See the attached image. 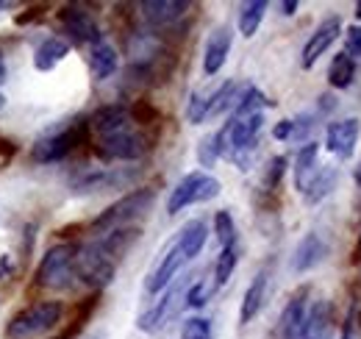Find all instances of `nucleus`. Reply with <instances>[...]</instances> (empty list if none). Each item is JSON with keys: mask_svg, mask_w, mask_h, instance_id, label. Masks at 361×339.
<instances>
[{"mask_svg": "<svg viewBox=\"0 0 361 339\" xmlns=\"http://www.w3.org/2000/svg\"><path fill=\"white\" fill-rule=\"evenodd\" d=\"M267 290H270V267H262L256 273V278L250 281V287L245 290V297H242V309H239V323L247 326L259 317L264 300H267Z\"/></svg>", "mask_w": 361, "mask_h": 339, "instance_id": "16", "label": "nucleus"}, {"mask_svg": "<svg viewBox=\"0 0 361 339\" xmlns=\"http://www.w3.org/2000/svg\"><path fill=\"white\" fill-rule=\"evenodd\" d=\"M272 136H275L278 142H286V139H292V136H295V120H281L278 126L272 128Z\"/></svg>", "mask_w": 361, "mask_h": 339, "instance_id": "35", "label": "nucleus"}, {"mask_svg": "<svg viewBox=\"0 0 361 339\" xmlns=\"http://www.w3.org/2000/svg\"><path fill=\"white\" fill-rule=\"evenodd\" d=\"M117 264H120V258H114L106 251V245L94 237L92 242L81 245L75 251V264L73 267H75V278L78 281H84L87 287H94V290H103V287H109L114 281Z\"/></svg>", "mask_w": 361, "mask_h": 339, "instance_id": "4", "label": "nucleus"}, {"mask_svg": "<svg viewBox=\"0 0 361 339\" xmlns=\"http://www.w3.org/2000/svg\"><path fill=\"white\" fill-rule=\"evenodd\" d=\"M153 201H156V189H153V186H142V189H134V192L123 195L117 203H111L106 212H100L97 217H94V222H92V234L100 237V234H109V231L134 225L142 214L150 212Z\"/></svg>", "mask_w": 361, "mask_h": 339, "instance_id": "3", "label": "nucleus"}, {"mask_svg": "<svg viewBox=\"0 0 361 339\" xmlns=\"http://www.w3.org/2000/svg\"><path fill=\"white\" fill-rule=\"evenodd\" d=\"M11 153H14V145H11L8 139L0 136V156H11Z\"/></svg>", "mask_w": 361, "mask_h": 339, "instance_id": "38", "label": "nucleus"}, {"mask_svg": "<svg viewBox=\"0 0 361 339\" xmlns=\"http://www.w3.org/2000/svg\"><path fill=\"white\" fill-rule=\"evenodd\" d=\"M209 295H212V287L206 281H195L189 287V292H186V306L189 309H203L209 303Z\"/></svg>", "mask_w": 361, "mask_h": 339, "instance_id": "32", "label": "nucleus"}, {"mask_svg": "<svg viewBox=\"0 0 361 339\" xmlns=\"http://www.w3.org/2000/svg\"><path fill=\"white\" fill-rule=\"evenodd\" d=\"M6 78H8V70H6V61H3V50H0V86L6 84Z\"/></svg>", "mask_w": 361, "mask_h": 339, "instance_id": "39", "label": "nucleus"}, {"mask_svg": "<svg viewBox=\"0 0 361 339\" xmlns=\"http://www.w3.org/2000/svg\"><path fill=\"white\" fill-rule=\"evenodd\" d=\"M295 11H298V0H283V3H281V14L292 17Z\"/></svg>", "mask_w": 361, "mask_h": 339, "instance_id": "37", "label": "nucleus"}, {"mask_svg": "<svg viewBox=\"0 0 361 339\" xmlns=\"http://www.w3.org/2000/svg\"><path fill=\"white\" fill-rule=\"evenodd\" d=\"M189 287H192L189 278H176L145 314H139L136 328L145 331V334H159L161 328H167V326L173 323V317L186 306V292H189Z\"/></svg>", "mask_w": 361, "mask_h": 339, "instance_id": "6", "label": "nucleus"}, {"mask_svg": "<svg viewBox=\"0 0 361 339\" xmlns=\"http://www.w3.org/2000/svg\"><path fill=\"white\" fill-rule=\"evenodd\" d=\"M87 123H90V131L94 133V139H97V136L117 133V131H123V128L136 126L134 117H131V109H128V106H123V103L100 106V109L92 114L90 120H87Z\"/></svg>", "mask_w": 361, "mask_h": 339, "instance_id": "15", "label": "nucleus"}, {"mask_svg": "<svg viewBox=\"0 0 361 339\" xmlns=\"http://www.w3.org/2000/svg\"><path fill=\"white\" fill-rule=\"evenodd\" d=\"M283 170H286V156H275L270 159V167H267V175H264V186L267 192H275L281 178H283Z\"/></svg>", "mask_w": 361, "mask_h": 339, "instance_id": "33", "label": "nucleus"}, {"mask_svg": "<svg viewBox=\"0 0 361 339\" xmlns=\"http://www.w3.org/2000/svg\"><path fill=\"white\" fill-rule=\"evenodd\" d=\"M64 317L61 300H39L17 311L8 326H6V339H42L47 337Z\"/></svg>", "mask_w": 361, "mask_h": 339, "instance_id": "2", "label": "nucleus"}, {"mask_svg": "<svg viewBox=\"0 0 361 339\" xmlns=\"http://www.w3.org/2000/svg\"><path fill=\"white\" fill-rule=\"evenodd\" d=\"M90 133V123L87 120H75L73 126L61 128V131H50L45 136H39L31 145V162L37 165H53L67 159Z\"/></svg>", "mask_w": 361, "mask_h": 339, "instance_id": "5", "label": "nucleus"}, {"mask_svg": "<svg viewBox=\"0 0 361 339\" xmlns=\"http://www.w3.org/2000/svg\"><path fill=\"white\" fill-rule=\"evenodd\" d=\"M220 181L214 178V175H209V172H189V175H183L178 184L173 186V192H170V198H167V214L170 217H176L178 212L183 209H189V206H195V203H206V201H214L217 195H220Z\"/></svg>", "mask_w": 361, "mask_h": 339, "instance_id": "8", "label": "nucleus"}, {"mask_svg": "<svg viewBox=\"0 0 361 339\" xmlns=\"http://www.w3.org/2000/svg\"><path fill=\"white\" fill-rule=\"evenodd\" d=\"M359 136H361V120L359 117H348V120L328 123V128H325V150H328V153H334L336 159L348 162V159L356 153Z\"/></svg>", "mask_w": 361, "mask_h": 339, "instance_id": "12", "label": "nucleus"}, {"mask_svg": "<svg viewBox=\"0 0 361 339\" xmlns=\"http://www.w3.org/2000/svg\"><path fill=\"white\" fill-rule=\"evenodd\" d=\"M70 56V42L61 40V37H47L42 42L37 44L34 50V67L39 73H50L53 67H59L64 59Z\"/></svg>", "mask_w": 361, "mask_h": 339, "instance_id": "21", "label": "nucleus"}, {"mask_svg": "<svg viewBox=\"0 0 361 339\" xmlns=\"http://www.w3.org/2000/svg\"><path fill=\"white\" fill-rule=\"evenodd\" d=\"M300 339H334V314H331V306L325 300L309 306Z\"/></svg>", "mask_w": 361, "mask_h": 339, "instance_id": "20", "label": "nucleus"}, {"mask_svg": "<svg viewBox=\"0 0 361 339\" xmlns=\"http://www.w3.org/2000/svg\"><path fill=\"white\" fill-rule=\"evenodd\" d=\"M356 181L361 184V165H359V172H356Z\"/></svg>", "mask_w": 361, "mask_h": 339, "instance_id": "41", "label": "nucleus"}, {"mask_svg": "<svg viewBox=\"0 0 361 339\" xmlns=\"http://www.w3.org/2000/svg\"><path fill=\"white\" fill-rule=\"evenodd\" d=\"M180 339H214L212 334V320L206 317H189L183 326H180Z\"/></svg>", "mask_w": 361, "mask_h": 339, "instance_id": "30", "label": "nucleus"}, {"mask_svg": "<svg viewBox=\"0 0 361 339\" xmlns=\"http://www.w3.org/2000/svg\"><path fill=\"white\" fill-rule=\"evenodd\" d=\"M231 28L228 25H220L212 31L209 42H206V53H203V73L206 76H217L226 64L228 53H231Z\"/></svg>", "mask_w": 361, "mask_h": 339, "instance_id": "19", "label": "nucleus"}, {"mask_svg": "<svg viewBox=\"0 0 361 339\" xmlns=\"http://www.w3.org/2000/svg\"><path fill=\"white\" fill-rule=\"evenodd\" d=\"M206 117H209V92H192L186 103V120L192 126H200L206 123Z\"/></svg>", "mask_w": 361, "mask_h": 339, "instance_id": "29", "label": "nucleus"}, {"mask_svg": "<svg viewBox=\"0 0 361 339\" xmlns=\"http://www.w3.org/2000/svg\"><path fill=\"white\" fill-rule=\"evenodd\" d=\"M328 256V245H325V239L312 231V234H306L300 242H298V248H295V254H292V270L295 273H309V270H314L317 264H322V258Z\"/></svg>", "mask_w": 361, "mask_h": 339, "instance_id": "18", "label": "nucleus"}, {"mask_svg": "<svg viewBox=\"0 0 361 339\" xmlns=\"http://www.w3.org/2000/svg\"><path fill=\"white\" fill-rule=\"evenodd\" d=\"M264 11H267V0H250V3H245L242 11H239V34L247 37V40L256 37V31H259V25L264 20Z\"/></svg>", "mask_w": 361, "mask_h": 339, "instance_id": "26", "label": "nucleus"}, {"mask_svg": "<svg viewBox=\"0 0 361 339\" xmlns=\"http://www.w3.org/2000/svg\"><path fill=\"white\" fill-rule=\"evenodd\" d=\"M142 8V17L156 25V28H167L173 23H178L180 17L189 11V3L186 0H147L139 6Z\"/></svg>", "mask_w": 361, "mask_h": 339, "instance_id": "17", "label": "nucleus"}, {"mask_svg": "<svg viewBox=\"0 0 361 339\" xmlns=\"http://www.w3.org/2000/svg\"><path fill=\"white\" fill-rule=\"evenodd\" d=\"M339 34H342V20L339 17H325L314 28V34L309 37V42L303 44V59H300L303 70H312L319 61V56H325L328 47L339 40Z\"/></svg>", "mask_w": 361, "mask_h": 339, "instance_id": "13", "label": "nucleus"}, {"mask_svg": "<svg viewBox=\"0 0 361 339\" xmlns=\"http://www.w3.org/2000/svg\"><path fill=\"white\" fill-rule=\"evenodd\" d=\"M306 314H309V287H300L295 295L289 297V303L281 311V323H278V337L281 339H300V331L306 326Z\"/></svg>", "mask_w": 361, "mask_h": 339, "instance_id": "14", "label": "nucleus"}, {"mask_svg": "<svg viewBox=\"0 0 361 339\" xmlns=\"http://www.w3.org/2000/svg\"><path fill=\"white\" fill-rule=\"evenodd\" d=\"M206 239H209V228H206V222H203V220H189L178 234H176V239L161 251L159 261L153 264V270L147 273V278H145V290H147L150 295L164 292V290L178 278L180 270L203 251Z\"/></svg>", "mask_w": 361, "mask_h": 339, "instance_id": "1", "label": "nucleus"}, {"mask_svg": "<svg viewBox=\"0 0 361 339\" xmlns=\"http://www.w3.org/2000/svg\"><path fill=\"white\" fill-rule=\"evenodd\" d=\"M356 17H359V20H361V0H359V3H356Z\"/></svg>", "mask_w": 361, "mask_h": 339, "instance_id": "40", "label": "nucleus"}, {"mask_svg": "<svg viewBox=\"0 0 361 339\" xmlns=\"http://www.w3.org/2000/svg\"><path fill=\"white\" fill-rule=\"evenodd\" d=\"M147 150L150 139L136 126L94 139V156L103 162H139L142 156H147Z\"/></svg>", "mask_w": 361, "mask_h": 339, "instance_id": "7", "label": "nucleus"}, {"mask_svg": "<svg viewBox=\"0 0 361 339\" xmlns=\"http://www.w3.org/2000/svg\"><path fill=\"white\" fill-rule=\"evenodd\" d=\"M197 159H200V165L203 167H214L217 165V159H223L220 156V148H217V136L212 133V136H206L203 142H200V148H197Z\"/></svg>", "mask_w": 361, "mask_h": 339, "instance_id": "31", "label": "nucleus"}, {"mask_svg": "<svg viewBox=\"0 0 361 339\" xmlns=\"http://www.w3.org/2000/svg\"><path fill=\"white\" fill-rule=\"evenodd\" d=\"M356 78V59H350L345 50L336 53L331 59V67H328V84L334 89H348Z\"/></svg>", "mask_w": 361, "mask_h": 339, "instance_id": "24", "label": "nucleus"}, {"mask_svg": "<svg viewBox=\"0 0 361 339\" xmlns=\"http://www.w3.org/2000/svg\"><path fill=\"white\" fill-rule=\"evenodd\" d=\"M236 261H239V248L236 245H228V248H220V256H217V264H214V290L226 287L236 270Z\"/></svg>", "mask_w": 361, "mask_h": 339, "instance_id": "27", "label": "nucleus"}, {"mask_svg": "<svg viewBox=\"0 0 361 339\" xmlns=\"http://www.w3.org/2000/svg\"><path fill=\"white\" fill-rule=\"evenodd\" d=\"M59 23L61 28L70 34V40L75 44H94L103 42V34H100V25L94 23L90 11L84 6H75V3H67L59 8Z\"/></svg>", "mask_w": 361, "mask_h": 339, "instance_id": "11", "label": "nucleus"}, {"mask_svg": "<svg viewBox=\"0 0 361 339\" xmlns=\"http://www.w3.org/2000/svg\"><path fill=\"white\" fill-rule=\"evenodd\" d=\"M56 339H67V334H64V337H56Z\"/></svg>", "mask_w": 361, "mask_h": 339, "instance_id": "43", "label": "nucleus"}, {"mask_svg": "<svg viewBox=\"0 0 361 339\" xmlns=\"http://www.w3.org/2000/svg\"><path fill=\"white\" fill-rule=\"evenodd\" d=\"M336 167H319L314 178H312V184L306 186V192H303V201L309 203V206H317L334 186H336Z\"/></svg>", "mask_w": 361, "mask_h": 339, "instance_id": "25", "label": "nucleus"}, {"mask_svg": "<svg viewBox=\"0 0 361 339\" xmlns=\"http://www.w3.org/2000/svg\"><path fill=\"white\" fill-rule=\"evenodd\" d=\"M317 156H319V145L317 142H306L298 156H295V186L300 192H306V186L312 184L317 172H319V165H317Z\"/></svg>", "mask_w": 361, "mask_h": 339, "instance_id": "23", "label": "nucleus"}, {"mask_svg": "<svg viewBox=\"0 0 361 339\" xmlns=\"http://www.w3.org/2000/svg\"><path fill=\"white\" fill-rule=\"evenodd\" d=\"M0 8H3V3H0Z\"/></svg>", "mask_w": 361, "mask_h": 339, "instance_id": "44", "label": "nucleus"}, {"mask_svg": "<svg viewBox=\"0 0 361 339\" xmlns=\"http://www.w3.org/2000/svg\"><path fill=\"white\" fill-rule=\"evenodd\" d=\"M94 339H97V337H94Z\"/></svg>", "mask_w": 361, "mask_h": 339, "instance_id": "45", "label": "nucleus"}, {"mask_svg": "<svg viewBox=\"0 0 361 339\" xmlns=\"http://www.w3.org/2000/svg\"><path fill=\"white\" fill-rule=\"evenodd\" d=\"M353 326H356V309H353V311H348L345 326H342V337H339V339H356V337H353Z\"/></svg>", "mask_w": 361, "mask_h": 339, "instance_id": "36", "label": "nucleus"}, {"mask_svg": "<svg viewBox=\"0 0 361 339\" xmlns=\"http://www.w3.org/2000/svg\"><path fill=\"white\" fill-rule=\"evenodd\" d=\"M345 53L350 59H361V25H350V31L345 34Z\"/></svg>", "mask_w": 361, "mask_h": 339, "instance_id": "34", "label": "nucleus"}, {"mask_svg": "<svg viewBox=\"0 0 361 339\" xmlns=\"http://www.w3.org/2000/svg\"><path fill=\"white\" fill-rule=\"evenodd\" d=\"M139 178V170L128 167H97L81 172L73 178V192L75 195H97V192H114V189H128Z\"/></svg>", "mask_w": 361, "mask_h": 339, "instance_id": "10", "label": "nucleus"}, {"mask_svg": "<svg viewBox=\"0 0 361 339\" xmlns=\"http://www.w3.org/2000/svg\"><path fill=\"white\" fill-rule=\"evenodd\" d=\"M117 67H120V56H117V50H114L111 44L97 42L94 47H92L90 73L94 81H106V78H111V76L117 73Z\"/></svg>", "mask_w": 361, "mask_h": 339, "instance_id": "22", "label": "nucleus"}, {"mask_svg": "<svg viewBox=\"0 0 361 339\" xmlns=\"http://www.w3.org/2000/svg\"><path fill=\"white\" fill-rule=\"evenodd\" d=\"M214 234H217V242L220 248H228V245H236V225H233V217L231 212H217L214 214Z\"/></svg>", "mask_w": 361, "mask_h": 339, "instance_id": "28", "label": "nucleus"}, {"mask_svg": "<svg viewBox=\"0 0 361 339\" xmlns=\"http://www.w3.org/2000/svg\"><path fill=\"white\" fill-rule=\"evenodd\" d=\"M75 245H53L39 267H37V287L42 290H67L75 278Z\"/></svg>", "mask_w": 361, "mask_h": 339, "instance_id": "9", "label": "nucleus"}, {"mask_svg": "<svg viewBox=\"0 0 361 339\" xmlns=\"http://www.w3.org/2000/svg\"><path fill=\"white\" fill-rule=\"evenodd\" d=\"M3 106H6V97H3V95H0V109H3Z\"/></svg>", "mask_w": 361, "mask_h": 339, "instance_id": "42", "label": "nucleus"}]
</instances>
